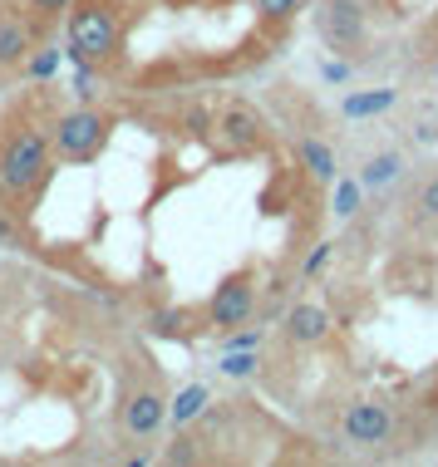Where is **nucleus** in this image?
Wrapping results in <instances>:
<instances>
[{"label":"nucleus","instance_id":"nucleus-1","mask_svg":"<svg viewBox=\"0 0 438 467\" xmlns=\"http://www.w3.org/2000/svg\"><path fill=\"white\" fill-rule=\"evenodd\" d=\"M49 162H55V143L40 119L30 113L0 119V207L30 212L35 192L49 182Z\"/></svg>","mask_w":438,"mask_h":467},{"label":"nucleus","instance_id":"nucleus-2","mask_svg":"<svg viewBox=\"0 0 438 467\" xmlns=\"http://www.w3.org/2000/svg\"><path fill=\"white\" fill-rule=\"evenodd\" d=\"M109 133H114V119H109L104 109H94V104H79V109L59 113V119L49 123V143H55V158L69 162V168H84V162H94V158L109 148Z\"/></svg>","mask_w":438,"mask_h":467},{"label":"nucleus","instance_id":"nucleus-3","mask_svg":"<svg viewBox=\"0 0 438 467\" xmlns=\"http://www.w3.org/2000/svg\"><path fill=\"white\" fill-rule=\"evenodd\" d=\"M119 49V10L109 0H74L69 10V59L74 65H104Z\"/></svg>","mask_w":438,"mask_h":467},{"label":"nucleus","instance_id":"nucleus-4","mask_svg":"<svg viewBox=\"0 0 438 467\" xmlns=\"http://www.w3.org/2000/svg\"><path fill=\"white\" fill-rule=\"evenodd\" d=\"M256 315V281H252V271H236L227 275L217 290H212V300H207V325L217 335H227L236 330V325H246Z\"/></svg>","mask_w":438,"mask_h":467},{"label":"nucleus","instance_id":"nucleus-5","mask_svg":"<svg viewBox=\"0 0 438 467\" xmlns=\"http://www.w3.org/2000/svg\"><path fill=\"white\" fill-rule=\"evenodd\" d=\"M119 423L129 438H158L162 423H168V394L153 384H139L123 394V409H119Z\"/></svg>","mask_w":438,"mask_h":467},{"label":"nucleus","instance_id":"nucleus-6","mask_svg":"<svg viewBox=\"0 0 438 467\" xmlns=\"http://www.w3.org/2000/svg\"><path fill=\"white\" fill-rule=\"evenodd\" d=\"M320 35H325V45L330 49H360L365 45V5L360 0H320Z\"/></svg>","mask_w":438,"mask_h":467},{"label":"nucleus","instance_id":"nucleus-7","mask_svg":"<svg viewBox=\"0 0 438 467\" xmlns=\"http://www.w3.org/2000/svg\"><path fill=\"white\" fill-rule=\"evenodd\" d=\"M340 433H345V443H355V448H374L394 433V413L384 409V403H349L345 419H340Z\"/></svg>","mask_w":438,"mask_h":467},{"label":"nucleus","instance_id":"nucleus-8","mask_svg":"<svg viewBox=\"0 0 438 467\" xmlns=\"http://www.w3.org/2000/svg\"><path fill=\"white\" fill-rule=\"evenodd\" d=\"M217 129H222V138H227L232 153H242V158H252V153L266 148V119H261L252 104H227Z\"/></svg>","mask_w":438,"mask_h":467},{"label":"nucleus","instance_id":"nucleus-9","mask_svg":"<svg viewBox=\"0 0 438 467\" xmlns=\"http://www.w3.org/2000/svg\"><path fill=\"white\" fill-rule=\"evenodd\" d=\"M325 335H330V310L316 306V300L291 306V315H286V339L291 345H320Z\"/></svg>","mask_w":438,"mask_h":467},{"label":"nucleus","instance_id":"nucleus-10","mask_svg":"<svg viewBox=\"0 0 438 467\" xmlns=\"http://www.w3.org/2000/svg\"><path fill=\"white\" fill-rule=\"evenodd\" d=\"M296 158H300V168H306L316 182H335V168H340V162H335V148L330 143H320V138H300Z\"/></svg>","mask_w":438,"mask_h":467},{"label":"nucleus","instance_id":"nucleus-11","mask_svg":"<svg viewBox=\"0 0 438 467\" xmlns=\"http://www.w3.org/2000/svg\"><path fill=\"white\" fill-rule=\"evenodd\" d=\"M207 403H212V394H207L203 384H187L182 394H178V399L168 403V419H172V423L182 428V423H193L197 413H207Z\"/></svg>","mask_w":438,"mask_h":467},{"label":"nucleus","instance_id":"nucleus-12","mask_svg":"<svg viewBox=\"0 0 438 467\" xmlns=\"http://www.w3.org/2000/svg\"><path fill=\"white\" fill-rule=\"evenodd\" d=\"M399 172H404V158H399L394 148L390 153H374L365 168H360V187H384V182H394Z\"/></svg>","mask_w":438,"mask_h":467},{"label":"nucleus","instance_id":"nucleus-13","mask_svg":"<svg viewBox=\"0 0 438 467\" xmlns=\"http://www.w3.org/2000/svg\"><path fill=\"white\" fill-rule=\"evenodd\" d=\"M30 55V30H25V25H0V65H20V59Z\"/></svg>","mask_w":438,"mask_h":467},{"label":"nucleus","instance_id":"nucleus-14","mask_svg":"<svg viewBox=\"0 0 438 467\" xmlns=\"http://www.w3.org/2000/svg\"><path fill=\"white\" fill-rule=\"evenodd\" d=\"M394 89H374V94H349L345 99V113L349 119H365V113H384V109H394Z\"/></svg>","mask_w":438,"mask_h":467},{"label":"nucleus","instance_id":"nucleus-15","mask_svg":"<svg viewBox=\"0 0 438 467\" xmlns=\"http://www.w3.org/2000/svg\"><path fill=\"white\" fill-rule=\"evenodd\" d=\"M187 325H193V315L187 310H153L148 315V335H168V339H182Z\"/></svg>","mask_w":438,"mask_h":467},{"label":"nucleus","instance_id":"nucleus-16","mask_svg":"<svg viewBox=\"0 0 438 467\" xmlns=\"http://www.w3.org/2000/svg\"><path fill=\"white\" fill-rule=\"evenodd\" d=\"M256 369H261L256 349H227V359H222V374H232V379H252Z\"/></svg>","mask_w":438,"mask_h":467},{"label":"nucleus","instance_id":"nucleus-17","mask_svg":"<svg viewBox=\"0 0 438 467\" xmlns=\"http://www.w3.org/2000/svg\"><path fill=\"white\" fill-rule=\"evenodd\" d=\"M261 339H266V325H252V320H246V330L236 325V330L222 335V345H227V349H261Z\"/></svg>","mask_w":438,"mask_h":467},{"label":"nucleus","instance_id":"nucleus-18","mask_svg":"<svg viewBox=\"0 0 438 467\" xmlns=\"http://www.w3.org/2000/svg\"><path fill=\"white\" fill-rule=\"evenodd\" d=\"M296 10H306V0H256V16L261 20H281L286 25Z\"/></svg>","mask_w":438,"mask_h":467},{"label":"nucleus","instance_id":"nucleus-19","mask_svg":"<svg viewBox=\"0 0 438 467\" xmlns=\"http://www.w3.org/2000/svg\"><path fill=\"white\" fill-rule=\"evenodd\" d=\"M414 207H419L429 222H438V172H433V178H423V182H419V192H414Z\"/></svg>","mask_w":438,"mask_h":467},{"label":"nucleus","instance_id":"nucleus-20","mask_svg":"<svg viewBox=\"0 0 438 467\" xmlns=\"http://www.w3.org/2000/svg\"><path fill=\"white\" fill-rule=\"evenodd\" d=\"M360 192H365V187H360V178H355V182H340V192H335V212H340V217H349V212H355V202H360Z\"/></svg>","mask_w":438,"mask_h":467},{"label":"nucleus","instance_id":"nucleus-21","mask_svg":"<svg viewBox=\"0 0 438 467\" xmlns=\"http://www.w3.org/2000/svg\"><path fill=\"white\" fill-rule=\"evenodd\" d=\"M330 256H335V246H330V242H320V246L306 256V266H300V275H320L325 266H330Z\"/></svg>","mask_w":438,"mask_h":467},{"label":"nucleus","instance_id":"nucleus-22","mask_svg":"<svg viewBox=\"0 0 438 467\" xmlns=\"http://www.w3.org/2000/svg\"><path fill=\"white\" fill-rule=\"evenodd\" d=\"M74 94H79V104L94 99V65H79V74H74Z\"/></svg>","mask_w":438,"mask_h":467},{"label":"nucleus","instance_id":"nucleus-23","mask_svg":"<svg viewBox=\"0 0 438 467\" xmlns=\"http://www.w3.org/2000/svg\"><path fill=\"white\" fill-rule=\"evenodd\" d=\"M55 69H59V55H55V49H45V55L30 59V74H35V79H49Z\"/></svg>","mask_w":438,"mask_h":467},{"label":"nucleus","instance_id":"nucleus-24","mask_svg":"<svg viewBox=\"0 0 438 467\" xmlns=\"http://www.w3.org/2000/svg\"><path fill=\"white\" fill-rule=\"evenodd\" d=\"M187 129H193L197 138H207L212 133V113L207 109H193V113H187Z\"/></svg>","mask_w":438,"mask_h":467},{"label":"nucleus","instance_id":"nucleus-25","mask_svg":"<svg viewBox=\"0 0 438 467\" xmlns=\"http://www.w3.org/2000/svg\"><path fill=\"white\" fill-rule=\"evenodd\" d=\"M40 16H55V10H65V5H74V0H30Z\"/></svg>","mask_w":438,"mask_h":467},{"label":"nucleus","instance_id":"nucleus-26","mask_svg":"<svg viewBox=\"0 0 438 467\" xmlns=\"http://www.w3.org/2000/svg\"><path fill=\"white\" fill-rule=\"evenodd\" d=\"M433 74H438V59H433Z\"/></svg>","mask_w":438,"mask_h":467}]
</instances>
